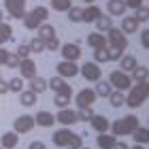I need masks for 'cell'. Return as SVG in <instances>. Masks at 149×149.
I'll list each match as a JSON object with an SVG mask.
<instances>
[{"mask_svg": "<svg viewBox=\"0 0 149 149\" xmlns=\"http://www.w3.org/2000/svg\"><path fill=\"white\" fill-rule=\"evenodd\" d=\"M149 96V85H147V81L145 83H134L130 90H128V96H126V107L128 109H139L141 104L147 100Z\"/></svg>", "mask_w": 149, "mask_h": 149, "instance_id": "obj_1", "label": "cell"}, {"mask_svg": "<svg viewBox=\"0 0 149 149\" xmlns=\"http://www.w3.org/2000/svg\"><path fill=\"white\" fill-rule=\"evenodd\" d=\"M136 126H141L136 115H126V117H121V119H115L109 126V130H111L113 136H128V134H132V130Z\"/></svg>", "mask_w": 149, "mask_h": 149, "instance_id": "obj_2", "label": "cell"}, {"mask_svg": "<svg viewBox=\"0 0 149 149\" xmlns=\"http://www.w3.org/2000/svg\"><path fill=\"white\" fill-rule=\"evenodd\" d=\"M109 83L113 90H117V92H128L132 87V79H130V74L124 72V70H113L109 72Z\"/></svg>", "mask_w": 149, "mask_h": 149, "instance_id": "obj_3", "label": "cell"}, {"mask_svg": "<svg viewBox=\"0 0 149 149\" xmlns=\"http://www.w3.org/2000/svg\"><path fill=\"white\" fill-rule=\"evenodd\" d=\"M34 117L32 115H19V117H15V121H13V132L17 134H28L32 132V128H34Z\"/></svg>", "mask_w": 149, "mask_h": 149, "instance_id": "obj_4", "label": "cell"}, {"mask_svg": "<svg viewBox=\"0 0 149 149\" xmlns=\"http://www.w3.org/2000/svg\"><path fill=\"white\" fill-rule=\"evenodd\" d=\"M104 36H107V43L113 45V47H119V49H126V47H128V38H126V34H124L119 28H115V26H113L109 32H107Z\"/></svg>", "mask_w": 149, "mask_h": 149, "instance_id": "obj_5", "label": "cell"}, {"mask_svg": "<svg viewBox=\"0 0 149 149\" xmlns=\"http://www.w3.org/2000/svg\"><path fill=\"white\" fill-rule=\"evenodd\" d=\"M79 72L92 83L100 81V74H102L100 72V64H96V62H83V66H79Z\"/></svg>", "mask_w": 149, "mask_h": 149, "instance_id": "obj_6", "label": "cell"}, {"mask_svg": "<svg viewBox=\"0 0 149 149\" xmlns=\"http://www.w3.org/2000/svg\"><path fill=\"white\" fill-rule=\"evenodd\" d=\"M96 94H94L92 87H83L81 92H77V96H74V104H77V109H81V107H92L94 102H96Z\"/></svg>", "mask_w": 149, "mask_h": 149, "instance_id": "obj_7", "label": "cell"}, {"mask_svg": "<svg viewBox=\"0 0 149 149\" xmlns=\"http://www.w3.org/2000/svg\"><path fill=\"white\" fill-rule=\"evenodd\" d=\"M4 6L13 19H22L26 15V0H4Z\"/></svg>", "mask_w": 149, "mask_h": 149, "instance_id": "obj_8", "label": "cell"}, {"mask_svg": "<svg viewBox=\"0 0 149 149\" xmlns=\"http://www.w3.org/2000/svg\"><path fill=\"white\" fill-rule=\"evenodd\" d=\"M58 74L62 79H70V77H77L79 74V64L77 62H68V60H62L58 66H56Z\"/></svg>", "mask_w": 149, "mask_h": 149, "instance_id": "obj_9", "label": "cell"}, {"mask_svg": "<svg viewBox=\"0 0 149 149\" xmlns=\"http://www.w3.org/2000/svg\"><path fill=\"white\" fill-rule=\"evenodd\" d=\"M60 53H62V58L68 60V62H77L83 51H81L79 43H66V45H60Z\"/></svg>", "mask_w": 149, "mask_h": 149, "instance_id": "obj_10", "label": "cell"}, {"mask_svg": "<svg viewBox=\"0 0 149 149\" xmlns=\"http://www.w3.org/2000/svg\"><path fill=\"white\" fill-rule=\"evenodd\" d=\"M19 77H22L24 81L26 79H32V77H36V64H34V60L32 58H24V60H19Z\"/></svg>", "mask_w": 149, "mask_h": 149, "instance_id": "obj_11", "label": "cell"}, {"mask_svg": "<svg viewBox=\"0 0 149 149\" xmlns=\"http://www.w3.org/2000/svg\"><path fill=\"white\" fill-rule=\"evenodd\" d=\"M56 121L58 124H62V126H74L79 121V117H77V111L74 109H68V107H66V109H60L58 111V115H56Z\"/></svg>", "mask_w": 149, "mask_h": 149, "instance_id": "obj_12", "label": "cell"}, {"mask_svg": "<svg viewBox=\"0 0 149 149\" xmlns=\"http://www.w3.org/2000/svg\"><path fill=\"white\" fill-rule=\"evenodd\" d=\"M72 130H70V128H62V130H56V132H53V145H56V147H62V149H66V147H68L70 145V139H72Z\"/></svg>", "mask_w": 149, "mask_h": 149, "instance_id": "obj_13", "label": "cell"}, {"mask_svg": "<svg viewBox=\"0 0 149 149\" xmlns=\"http://www.w3.org/2000/svg\"><path fill=\"white\" fill-rule=\"evenodd\" d=\"M70 100H72V87H70V85H66L62 92H58V94H56L53 102H56L58 109H66V107L70 104Z\"/></svg>", "mask_w": 149, "mask_h": 149, "instance_id": "obj_14", "label": "cell"}, {"mask_svg": "<svg viewBox=\"0 0 149 149\" xmlns=\"http://www.w3.org/2000/svg\"><path fill=\"white\" fill-rule=\"evenodd\" d=\"M107 13H109V17H124L126 15V2L124 0H109L107 2Z\"/></svg>", "mask_w": 149, "mask_h": 149, "instance_id": "obj_15", "label": "cell"}, {"mask_svg": "<svg viewBox=\"0 0 149 149\" xmlns=\"http://www.w3.org/2000/svg\"><path fill=\"white\" fill-rule=\"evenodd\" d=\"M34 124L40 126V128H51L56 124V115H51L49 111H38L34 115Z\"/></svg>", "mask_w": 149, "mask_h": 149, "instance_id": "obj_16", "label": "cell"}, {"mask_svg": "<svg viewBox=\"0 0 149 149\" xmlns=\"http://www.w3.org/2000/svg\"><path fill=\"white\" fill-rule=\"evenodd\" d=\"M100 15H102L100 6H96V4H87L85 9H83V17H81V22H85V24H94Z\"/></svg>", "mask_w": 149, "mask_h": 149, "instance_id": "obj_17", "label": "cell"}, {"mask_svg": "<svg viewBox=\"0 0 149 149\" xmlns=\"http://www.w3.org/2000/svg\"><path fill=\"white\" fill-rule=\"evenodd\" d=\"M17 143H19V134L17 132H4L2 136H0V147L2 149H15L17 147Z\"/></svg>", "mask_w": 149, "mask_h": 149, "instance_id": "obj_18", "label": "cell"}, {"mask_svg": "<svg viewBox=\"0 0 149 149\" xmlns=\"http://www.w3.org/2000/svg\"><path fill=\"white\" fill-rule=\"evenodd\" d=\"M90 124L92 128L96 130L98 134H102V132H109V126H111V121L104 117V115H94V117L90 119Z\"/></svg>", "mask_w": 149, "mask_h": 149, "instance_id": "obj_19", "label": "cell"}, {"mask_svg": "<svg viewBox=\"0 0 149 149\" xmlns=\"http://www.w3.org/2000/svg\"><path fill=\"white\" fill-rule=\"evenodd\" d=\"M139 28H141V24H139L136 19L132 17V15H130V17H126V15H124V19H121V26H119V30L124 32L126 36H128V34H134V32H136Z\"/></svg>", "mask_w": 149, "mask_h": 149, "instance_id": "obj_20", "label": "cell"}, {"mask_svg": "<svg viewBox=\"0 0 149 149\" xmlns=\"http://www.w3.org/2000/svg\"><path fill=\"white\" fill-rule=\"evenodd\" d=\"M119 66H121L119 70H124V72H132V70L139 66V60L134 58L132 53H124V56L119 58Z\"/></svg>", "mask_w": 149, "mask_h": 149, "instance_id": "obj_21", "label": "cell"}, {"mask_svg": "<svg viewBox=\"0 0 149 149\" xmlns=\"http://www.w3.org/2000/svg\"><path fill=\"white\" fill-rule=\"evenodd\" d=\"M87 45L92 47V49H100V47H107V36L100 34V32H92V34H87Z\"/></svg>", "mask_w": 149, "mask_h": 149, "instance_id": "obj_22", "label": "cell"}, {"mask_svg": "<svg viewBox=\"0 0 149 149\" xmlns=\"http://www.w3.org/2000/svg\"><path fill=\"white\" fill-rule=\"evenodd\" d=\"M94 26H96V32H100V34H107L111 28H113V19L109 15H100L96 22H94Z\"/></svg>", "mask_w": 149, "mask_h": 149, "instance_id": "obj_23", "label": "cell"}, {"mask_svg": "<svg viewBox=\"0 0 149 149\" xmlns=\"http://www.w3.org/2000/svg\"><path fill=\"white\" fill-rule=\"evenodd\" d=\"M96 143H98L100 149H111L115 143H117V136H113V134H109V132H102V134L96 136Z\"/></svg>", "mask_w": 149, "mask_h": 149, "instance_id": "obj_24", "label": "cell"}, {"mask_svg": "<svg viewBox=\"0 0 149 149\" xmlns=\"http://www.w3.org/2000/svg\"><path fill=\"white\" fill-rule=\"evenodd\" d=\"M28 90L30 92H34V94H40V92H45L47 90V79H43V77H32L30 79V83H28Z\"/></svg>", "mask_w": 149, "mask_h": 149, "instance_id": "obj_25", "label": "cell"}, {"mask_svg": "<svg viewBox=\"0 0 149 149\" xmlns=\"http://www.w3.org/2000/svg\"><path fill=\"white\" fill-rule=\"evenodd\" d=\"M36 100H38V94H34V92H30V90H22L19 92V102H22L24 107H34Z\"/></svg>", "mask_w": 149, "mask_h": 149, "instance_id": "obj_26", "label": "cell"}, {"mask_svg": "<svg viewBox=\"0 0 149 149\" xmlns=\"http://www.w3.org/2000/svg\"><path fill=\"white\" fill-rule=\"evenodd\" d=\"M132 136H134V143H139V145L149 143V130H147L145 126H136L132 130Z\"/></svg>", "mask_w": 149, "mask_h": 149, "instance_id": "obj_27", "label": "cell"}, {"mask_svg": "<svg viewBox=\"0 0 149 149\" xmlns=\"http://www.w3.org/2000/svg\"><path fill=\"white\" fill-rule=\"evenodd\" d=\"M36 30H38V38L40 40H49V38L56 36V28H53L51 24H47V22H43Z\"/></svg>", "mask_w": 149, "mask_h": 149, "instance_id": "obj_28", "label": "cell"}, {"mask_svg": "<svg viewBox=\"0 0 149 149\" xmlns=\"http://www.w3.org/2000/svg\"><path fill=\"white\" fill-rule=\"evenodd\" d=\"M107 98H109V104L113 107V109H119V107H124V102H126V94L117 92V90H113Z\"/></svg>", "mask_w": 149, "mask_h": 149, "instance_id": "obj_29", "label": "cell"}, {"mask_svg": "<svg viewBox=\"0 0 149 149\" xmlns=\"http://www.w3.org/2000/svg\"><path fill=\"white\" fill-rule=\"evenodd\" d=\"M113 92V87H111V83L109 81H96V87H94V94H96V96H100V98H107L109 96V94Z\"/></svg>", "mask_w": 149, "mask_h": 149, "instance_id": "obj_30", "label": "cell"}, {"mask_svg": "<svg viewBox=\"0 0 149 149\" xmlns=\"http://www.w3.org/2000/svg\"><path fill=\"white\" fill-rule=\"evenodd\" d=\"M147 74H149V70H147V66H136V68L132 70V74H130V79L134 81V83H145L147 81Z\"/></svg>", "mask_w": 149, "mask_h": 149, "instance_id": "obj_31", "label": "cell"}, {"mask_svg": "<svg viewBox=\"0 0 149 149\" xmlns=\"http://www.w3.org/2000/svg\"><path fill=\"white\" fill-rule=\"evenodd\" d=\"M66 85H68V83H66V79H62L60 74H56V77H51L49 81H47V87H49V90H53L56 94H58V92H62Z\"/></svg>", "mask_w": 149, "mask_h": 149, "instance_id": "obj_32", "label": "cell"}, {"mask_svg": "<svg viewBox=\"0 0 149 149\" xmlns=\"http://www.w3.org/2000/svg\"><path fill=\"white\" fill-rule=\"evenodd\" d=\"M9 40H13V28L11 24H0V47H2L4 43H9Z\"/></svg>", "mask_w": 149, "mask_h": 149, "instance_id": "obj_33", "label": "cell"}, {"mask_svg": "<svg viewBox=\"0 0 149 149\" xmlns=\"http://www.w3.org/2000/svg\"><path fill=\"white\" fill-rule=\"evenodd\" d=\"M22 22H24V28H26V30H36L38 26H40V22L32 15V13H26V15L22 17Z\"/></svg>", "mask_w": 149, "mask_h": 149, "instance_id": "obj_34", "label": "cell"}, {"mask_svg": "<svg viewBox=\"0 0 149 149\" xmlns=\"http://www.w3.org/2000/svg\"><path fill=\"white\" fill-rule=\"evenodd\" d=\"M94 62H96V64H104V62H111V60H109V49H107V47H100V49H94Z\"/></svg>", "mask_w": 149, "mask_h": 149, "instance_id": "obj_35", "label": "cell"}, {"mask_svg": "<svg viewBox=\"0 0 149 149\" xmlns=\"http://www.w3.org/2000/svg\"><path fill=\"white\" fill-rule=\"evenodd\" d=\"M72 6V0H51V9L58 13H66Z\"/></svg>", "mask_w": 149, "mask_h": 149, "instance_id": "obj_36", "label": "cell"}, {"mask_svg": "<svg viewBox=\"0 0 149 149\" xmlns=\"http://www.w3.org/2000/svg\"><path fill=\"white\" fill-rule=\"evenodd\" d=\"M32 15H34L38 22L43 24V22L49 19V9H47V6H32Z\"/></svg>", "mask_w": 149, "mask_h": 149, "instance_id": "obj_37", "label": "cell"}, {"mask_svg": "<svg viewBox=\"0 0 149 149\" xmlns=\"http://www.w3.org/2000/svg\"><path fill=\"white\" fill-rule=\"evenodd\" d=\"M66 13H68V19H70L72 24H79L81 17H83V9H81V6H70Z\"/></svg>", "mask_w": 149, "mask_h": 149, "instance_id": "obj_38", "label": "cell"}, {"mask_svg": "<svg viewBox=\"0 0 149 149\" xmlns=\"http://www.w3.org/2000/svg\"><path fill=\"white\" fill-rule=\"evenodd\" d=\"M94 115H96V113H94V109H92V107H81V109L77 111V117H79V121H90V119L94 117Z\"/></svg>", "mask_w": 149, "mask_h": 149, "instance_id": "obj_39", "label": "cell"}, {"mask_svg": "<svg viewBox=\"0 0 149 149\" xmlns=\"http://www.w3.org/2000/svg\"><path fill=\"white\" fill-rule=\"evenodd\" d=\"M28 47H30V53H43L45 51V40H40L36 36V38H32L28 43Z\"/></svg>", "mask_w": 149, "mask_h": 149, "instance_id": "obj_40", "label": "cell"}, {"mask_svg": "<svg viewBox=\"0 0 149 149\" xmlns=\"http://www.w3.org/2000/svg\"><path fill=\"white\" fill-rule=\"evenodd\" d=\"M9 85V92H22L24 90V79L22 77H13L11 81H6Z\"/></svg>", "mask_w": 149, "mask_h": 149, "instance_id": "obj_41", "label": "cell"}, {"mask_svg": "<svg viewBox=\"0 0 149 149\" xmlns=\"http://www.w3.org/2000/svg\"><path fill=\"white\" fill-rule=\"evenodd\" d=\"M107 49H109V60L111 62H117L126 51V49H119V47H113V45H107Z\"/></svg>", "mask_w": 149, "mask_h": 149, "instance_id": "obj_42", "label": "cell"}, {"mask_svg": "<svg viewBox=\"0 0 149 149\" xmlns=\"http://www.w3.org/2000/svg\"><path fill=\"white\" fill-rule=\"evenodd\" d=\"M132 17L136 19L139 24H147V6L143 4V6H139V9H134V15Z\"/></svg>", "mask_w": 149, "mask_h": 149, "instance_id": "obj_43", "label": "cell"}, {"mask_svg": "<svg viewBox=\"0 0 149 149\" xmlns=\"http://www.w3.org/2000/svg\"><path fill=\"white\" fill-rule=\"evenodd\" d=\"M15 56H17L19 60L30 58V56H32V53H30V47L26 45V43H19V45H17V49H15Z\"/></svg>", "mask_w": 149, "mask_h": 149, "instance_id": "obj_44", "label": "cell"}, {"mask_svg": "<svg viewBox=\"0 0 149 149\" xmlns=\"http://www.w3.org/2000/svg\"><path fill=\"white\" fill-rule=\"evenodd\" d=\"M79 147H83V136H81V134H72L70 145L66 147V149H79Z\"/></svg>", "mask_w": 149, "mask_h": 149, "instance_id": "obj_45", "label": "cell"}, {"mask_svg": "<svg viewBox=\"0 0 149 149\" xmlns=\"http://www.w3.org/2000/svg\"><path fill=\"white\" fill-rule=\"evenodd\" d=\"M45 49H49V51H60V40H58V36L45 40Z\"/></svg>", "mask_w": 149, "mask_h": 149, "instance_id": "obj_46", "label": "cell"}, {"mask_svg": "<svg viewBox=\"0 0 149 149\" xmlns=\"http://www.w3.org/2000/svg\"><path fill=\"white\" fill-rule=\"evenodd\" d=\"M4 66H6V68H15V66H19V58L15 56V53H9V58H6Z\"/></svg>", "mask_w": 149, "mask_h": 149, "instance_id": "obj_47", "label": "cell"}, {"mask_svg": "<svg viewBox=\"0 0 149 149\" xmlns=\"http://www.w3.org/2000/svg\"><path fill=\"white\" fill-rule=\"evenodd\" d=\"M126 2V9H139L143 6V0H124Z\"/></svg>", "mask_w": 149, "mask_h": 149, "instance_id": "obj_48", "label": "cell"}, {"mask_svg": "<svg viewBox=\"0 0 149 149\" xmlns=\"http://www.w3.org/2000/svg\"><path fill=\"white\" fill-rule=\"evenodd\" d=\"M141 45H143L145 49L149 47V32H147V30H143V32H141Z\"/></svg>", "mask_w": 149, "mask_h": 149, "instance_id": "obj_49", "label": "cell"}, {"mask_svg": "<svg viewBox=\"0 0 149 149\" xmlns=\"http://www.w3.org/2000/svg\"><path fill=\"white\" fill-rule=\"evenodd\" d=\"M9 53H11V51H6L4 47H0V66H4V62H6V58H9Z\"/></svg>", "mask_w": 149, "mask_h": 149, "instance_id": "obj_50", "label": "cell"}, {"mask_svg": "<svg viewBox=\"0 0 149 149\" xmlns=\"http://www.w3.org/2000/svg\"><path fill=\"white\" fill-rule=\"evenodd\" d=\"M28 149H47V147H45L43 141H34V143H30V145H28Z\"/></svg>", "mask_w": 149, "mask_h": 149, "instance_id": "obj_51", "label": "cell"}, {"mask_svg": "<svg viewBox=\"0 0 149 149\" xmlns=\"http://www.w3.org/2000/svg\"><path fill=\"white\" fill-rule=\"evenodd\" d=\"M2 94H9V85H6V81L0 77V96H2Z\"/></svg>", "mask_w": 149, "mask_h": 149, "instance_id": "obj_52", "label": "cell"}, {"mask_svg": "<svg viewBox=\"0 0 149 149\" xmlns=\"http://www.w3.org/2000/svg\"><path fill=\"white\" fill-rule=\"evenodd\" d=\"M111 149H130V147H128L126 143H121V141H117V143H115V145H113Z\"/></svg>", "mask_w": 149, "mask_h": 149, "instance_id": "obj_53", "label": "cell"}, {"mask_svg": "<svg viewBox=\"0 0 149 149\" xmlns=\"http://www.w3.org/2000/svg\"><path fill=\"white\" fill-rule=\"evenodd\" d=\"M132 149H145V145H139V143H134V147Z\"/></svg>", "mask_w": 149, "mask_h": 149, "instance_id": "obj_54", "label": "cell"}, {"mask_svg": "<svg viewBox=\"0 0 149 149\" xmlns=\"http://www.w3.org/2000/svg\"><path fill=\"white\" fill-rule=\"evenodd\" d=\"M2 22H4V11L0 9V24H2Z\"/></svg>", "mask_w": 149, "mask_h": 149, "instance_id": "obj_55", "label": "cell"}, {"mask_svg": "<svg viewBox=\"0 0 149 149\" xmlns=\"http://www.w3.org/2000/svg\"><path fill=\"white\" fill-rule=\"evenodd\" d=\"M83 2H85V4H94L96 0H83Z\"/></svg>", "mask_w": 149, "mask_h": 149, "instance_id": "obj_56", "label": "cell"}, {"mask_svg": "<svg viewBox=\"0 0 149 149\" xmlns=\"http://www.w3.org/2000/svg\"><path fill=\"white\" fill-rule=\"evenodd\" d=\"M79 149H87V147H79Z\"/></svg>", "mask_w": 149, "mask_h": 149, "instance_id": "obj_57", "label": "cell"}, {"mask_svg": "<svg viewBox=\"0 0 149 149\" xmlns=\"http://www.w3.org/2000/svg\"><path fill=\"white\" fill-rule=\"evenodd\" d=\"M0 149H2V147H0Z\"/></svg>", "mask_w": 149, "mask_h": 149, "instance_id": "obj_58", "label": "cell"}]
</instances>
